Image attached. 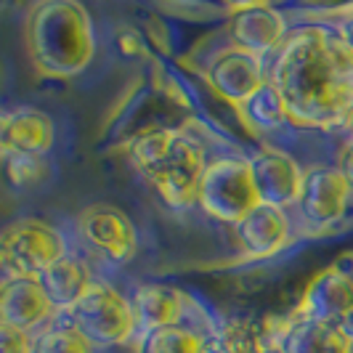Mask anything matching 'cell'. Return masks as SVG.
I'll use <instances>...</instances> for the list:
<instances>
[{
  "label": "cell",
  "instance_id": "cell-1",
  "mask_svg": "<svg viewBox=\"0 0 353 353\" xmlns=\"http://www.w3.org/2000/svg\"><path fill=\"white\" fill-rule=\"evenodd\" d=\"M268 83L284 99L290 125L345 128L353 112V48L335 27L301 24L271 53Z\"/></svg>",
  "mask_w": 353,
  "mask_h": 353
},
{
  "label": "cell",
  "instance_id": "cell-2",
  "mask_svg": "<svg viewBox=\"0 0 353 353\" xmlns=\"http://www.w3.org/2000/svg\"><path fill=\"white\" fill-rule=\"evenodd\" d=\"M24 48L37 77L70 80L96 56L88 8L77 0H40L24 14Z\"/></svg>",
  "mask_w": 353,
  "mask_h": 353
},
{
  "label": "cell",
  "instance_id": "cell-3",
  "mask_svg": "<svg viewBox=\"0 0 353 353\" xmlns=\"http://www.w3.org/2000/svg\"><path fill=\"white\" fill-rule=\"evenodd\" d=\"M128 159L136 173L173 210H189L199 199L208 170L205 146L183 128H149L128 143Z\"/></svg>",
  "mask_w": 353,
  "mask_h": 353
},
{
  "label": "cell",
  "instance_id": "cell-4",
  "mask_svg": "<svg viewBox=\"0 0 353 353\" xmlns=\"http://www.w3.org/2000/svg\"><path fill=\"white\" fill-rule=\"evenodd\" d=\"M64 255H70L64 234L40 218L11 221L0 234L3 279H17V276L40 279Z\"/></svg>",
  "mask_w": 353,
  "mask_h": 353
},
{
  "label": "cell",
  "instance_id": "cell-5",
  "mask_svg": "<svg viewBox=\"0 0 353 353\" xmlns=\"http://www.w3.org/2000/svg\"><path fill=\"white\" fill-rule=\"evenodd\" d=\"M67 316H70L72 330H77L93 348L125 345L139 332L133 303L109 282H99V279L90 284V290Z\"/></svg>",
  "mask_w": 353,
  "mask_h": 353
},
{
  "label": "cell",
  "instance_id": "cell-6",
  "mask_svg": "<svg viewBox=\"0 0 353 353\" xmlns=\"http://www.w3.org/2000/svg\"><path fill=\"white\" fill-rule=\"evenodd\" d=\"M196 205L215 221L236 223L250 210L261 205V196L255 189V178L250 159L245 157H218L212 159L205 170L199 199Z\"/></svg>",
  "mask_w": 353,
  "mask_h": 353
},
{
  "label": "cell",
  "instance_id": "cell-7",
  "mask_svg": "<svg viewBox=\"0 0 353 353\" xmlns=\"http://www.w3.org/2000/svg\"><path fill=\"white\" fill-rule=\"evenodd\" d=\"M351 196V186L345 183V178L340 176L337 168H330V165L305 168L301 196L295 202L303 229L311 234L332 231L345 218Z\"/></svg>",
  "mask_w": 353,
  "mask_h": 353
},
{
  "label": "cell",
  "instance_id": "cell-8",
  "mask_svg": "<svg viewBox=\"0 0 353 353\" xmlns=\"http://www.w3.org/2000/svg\"><path fill=\"white\" fill-rule=\"evenodd\" d=\"M80 242L109 263H128L139 250V234L133 221L120 208L96 202L77 215Z\"/></svg>",
  "mask_w": 353,
  "mask_h": 353
},
{
  "label": "cell",
  "instance_id": "cell-9",
  "mask_svg": "<svg viewBox=\"0 0 353 353\" xmlns=\"http://www.w3.org/2000/svg\"><path fill=\"white\" fill-rule=\"evenodd\" d=\"M205 83L223 104L239 109L252 93H258L268 83V67L261 56L229 46L208 61Z\"/></svg>",
  "mask_w": 353,
  "mask_h": 353
},
{
  "label": "cell",
  "instance_id": "cell-10",
  "mask_svg": "<svg viewBox=\"0 0 353 353\" xmlns=\"http://www.w3.org/2000/svg\"><path fill=\"white\" fill-rule=\"evenodd\" d=\"M226 21H229L231 46L255 53L265 59L274 53L287 37V21L284 17L263 0H248V3H229L226 6Z\"/></svg>",
  "mask_w": 353,
  "mask_h": 353
},
{
  "label": "cell",
  "instance_id": "cell-11",
  "mask_svg": "<svg viewBox=\"0 0 353 353\" xmlns=\"http://www.w3.org/2000/svg\"><path fill=\"white\" fill-rule=\"evenodd\" d=\"M292 319H319L343 324L353 319V276L340 265H327L303 287L301 303L290 314Z\"/></svg>",
  "mask_w": 353,
  "mask_h": 353
},
{
  "label": "cell",
  "instance_id": "cell-12",
  "mask_svg": "<svg viewBox=\"0 0 353 353\" xmlns=\"http://www.w3.org/2000/svg\"><path fill=\"white\" fill-rule=\"evenodd\" d=\"M250 168H252L261 205L282 208V210L295 208L301 196L303 176H305V168H301L298 159L282 149L263 146L250 157Z\"/></svg>",
  "mask_w": 353,
  "mask_h": 353
},
{
  "label": "cell",
  "instance_id": "cell-13",
  "mask_svg": "<svg viewBox=\"0 0 353 353\" xmlns=\"http://www.w3.org/2000/svg\"><path fill=\"white\" fill-rule=\"evenodd\" d=\"M231 229L236 248L248 261H265L279 255L292 236V223L287 218V210L271 205H258Z\"/></svg>",
  "mask_w": 353,
  "mask_h": 353
},
{
  "label": "cell",
  "instance_id": "cell-14",
  "mask_svg": "<svg viewBox=\"0 0 353 353\" xmlns=\"http://www.w3.org/2000/svg\"><path fill=\"white\" fill-rule=\"evenodd\" d=\"M56 305L48 298L46 287L35 276L3 279L0 284V324L32 332L53 319Z\"/></svg>",
  "mask_w": 353,
  "mask_h": 353
},
{
  "label": "cell",
  "instance_id": "cell-15",
  "mask_svg": "<svg viewBox=\"0 0 353 353\" xmlns=\"http://www.w3.org/2000/svg\"><path fill=\"white\" fill-rule=\"evenodd\" d=\"M56 141V125L37 106H14L0 117V149L3 154L46 157Z\"/></svg>",
  "mask_w": 353,
  "mask_h": 353
},
{
  "label": "cell",
  "instance_id": "cell-16",
  "mask_svg": "<svg viewBox=\"0 0 353 353\" xmlns=\"http://www.w3.org/2000/svg\"><path fill=\"white\" fill-rule=\"evenodd\" d=\"M130 303L139 321V335L162 327H178L196 308V303L173 284H139Z\"/></svg>",
  "mask_w": 353,
  "mask_h": 353
},
{
  "label": "cell",
  "instance_id": "cell-17",
  "mask_svg": "<svg viewBox=\"0 0 353 353\" xmlns=\"http://www.w3.org/2000/svg\"><path fill=\"white\" fill-rule=\"evenodd\" d=\"M40 282H43L48 298H51L53 305H56V311L70 314L96 279L90 276V268L85 265L83 258H77V255H64L61 261H56V263L40 276Z\"/></svg>",
  "mask_w": 353,
  "mask_h": 353
},
{
  "label": "cell",
  "instance_id": "cell-18",
  "mask_svg": "<svg viewBox=\"0 0 353 353\" xmlns=\"http://www.w3.org/2000/svg\"><path fill=\"white\" fill-rule=\"evenodd\" d=\"M351 332L343 324L319 321V319H295L282 348L287 353H348Z\"/></svg>",
  "mask_w": 353,
  "mask_h": 353
},
{
  "label": "cell",
  "instance_id": "cell-19",
  "mask_svg": "<svg viewBox=\"0 0 353 353\" xmlns=\"http://www.w3.org/2000/svg\"><path fill=\"white\" fill-rule=\"evenodd\" d=\"M212 335L196 327H162L136 337V353H210Z\"/></svg>",
  "mask_w": 353,
  "mask_h": 353
},
{
  "label": "cell",
  "instance_id": "cell-20",
  "mask_svg": "<svg viewBox=\"0 0 353 353\" xmlns=\"http://www.w3.org/2000/svg\"><path fill=\"white\" fill-rule=\"evenodd\" d=\"M236 117L242 120V125L252 130V133H274L279 130L284 123H290L284 99L279 96V90L271 83H265L258 93H252L239 109H234Z\"/></svg>",
  "mask_w": 353,
  "mask_h": 353
},
{
  "label": "cell",
  "instance_id": "cell-21",
  "mask_svg": "<svg viewBox=\"0 0 353 353\" xmlns=\"http://www.w3.org/2000/svg\"><path fill=\"white\" fill-rule=\"evenodd\" d=\"M265 348L263 321L231 319L212 332V353H263Z\"/></svg>",
  "mask_w": 353,
  "mask_h": 353
},
{
  "label": "cell",
  "instance_id": "cell-22",
  "mask_svg": "<svg viewBox=\"0 0 353 353\" xmlns=\"http://www.w3.org/2000/svg\"><path fill=\"white\" fill-rule=\"evenodd\" d=\"M35 353H93V345L67 324L40 332L35 337Z\"/></svg>",
  "mask_w": 353,
  "mask_h": 353
},
{
  "label": "cell",
  "instance_id": "cell-23",
  "mask_svg": "<svg viewBox=\"0 0 353 353\" xmlns=\"http://www.w3.org/2000/svg\"><path fill=\"white\" fill-rule=\"evenodd\" d=\"M6 162V176L11 181V186L27 189L35 186L37 181H43L48 173V165L43 157H30V154H3Z\"/></svg>",
  "mask_w": 353,
  "mask_h": 353
},
{
  "label": "cell",
  "instance_id": "cell-24",
  "mask_svg": "<svg viewBox=\"0 0 353 353\" xmlns=\"http://www.w3.org/2000/svg\"><path fill=\"white\" fill-rule=\"evenodd\" d=\"M149 83L154 85V90H157L168 104L181 106V109H192V96H189V90L181 85V80H178L176 74L168 70L165 64L152 61V80H149Z\"/></svg>",
  "mask_w": 353,
  "mask_h": 353
},
{
  "label": "cell",
  "instance_id": "cell-25",
  "mask_svg": "<svg viewBox=\"0 0 353 353\" xmlns=\"http://www.w3.org/2000/svg\"><path fill=\"white\" fill-rule=\"evenodd\" d=\"M0 353H35V337L32 332L0 324Z\"/></svg>",
  "mask_w": 353,
  "mask_h": 353
},
{
  "label": "cell",
  "instance_id": "cell-26",
  "mask_svg": "<svg viewBox=\"0 0 353 353\" xmlns=\"http://www.w3.org/2000/svg\"><path fill=\"white\" fill-rule=\"evenodd\" d=\"M117 48H120L125 56H130V59H152V46H149V40H146L139 30H133V27H120V30H117Z\"/></svg>",
  "mask_w": 353,
  "mask_h": 353
},
{
  "label": "cell",
  "instance_id": "cell-27",
  "mask_svg": "<svg viewBox=\"0 0 353 353\" xmlns=\"http://www.w3.org/2000/svg\"><path fill=\"white\" fill-rule=\"evenodd\" d=\"M146 40H149V46L152 48H157L159 53H170V40H168V30H165V21H159V19H152V21H146Z\"/></svg>",
  "mask_w": 353,
  "mask_h": 353
},
{
  "label": "cell",
  "instance_id": "cell-28",
  "mask_svg": "<svg viewBox=\"0 0 353 353\" xmlns=\"http://www.w3.org/2000/svg\"><path fill=\"white\" fill-rule=\"evenodd\" d=\"M335 168L340 170V176L345 178V183L351 186V192H353V136H348V139H345V143L340 146Z\"/></svg>",
  "mask_w": 353,
  "mask_h": 353
},
{
  "label": "cell",
  "instance_id": "cell-29",
  "mask_svg": "<svg viewBox=\"0 0 353 353\" xmlns=\"http://www.w3.org/2000/svg\"><path fill=\"white\" fill-rule=\"evenodd\" d=\"M337 32H340V35H343V40H345V43L353 48V17L348 19L345 24H340V27H337Z\"/></svg>",
  "mask_w": 353,
  "mask_h": 353
},
{
  "label": "cell",
  "instance_id": "cell-30",
  "mask_svg": "<svg viewBox=\"0 0 353 353\" xmlns=\"http://www.w3.org/2000/svg\"><path fill=\"white\" fill-rule=\"evenodd\" d=\"M263 353H287V351H284L282 345H268V348H265Z\"/></svg>",
  "mask_w": 353,
  "mask_h": 353
},
{
  "label": "cell",
  "instance_id": "cell-31",
  "mask_svg": "<svg viewBox=\"0 0 353 353\" xmlns=\"http://www.w3.org/2000/svg\"><path fill=\"white\" fill-rule=\"evenodd\" d=\"M345 128H348V133L353 136V112H351V117H348V123H345Z\"/></svg>",
  "mask_w": 353,
  "mask_h": 353
},
{
  "label": "cell",
  "instance_id": "cell-32",
  "mask_svg": "<svg viewBox=\"0 0 353 353\" xmlns=\"http://www.w3.org/2000/svg\"><path fill=\"white\" fill-rule=\"evenodd\" d=\"M348 353H353V332H351V343H348Z\"/></svg>",
  "mask_w": 353,
  "mask_h": 353
}]
</instances>
